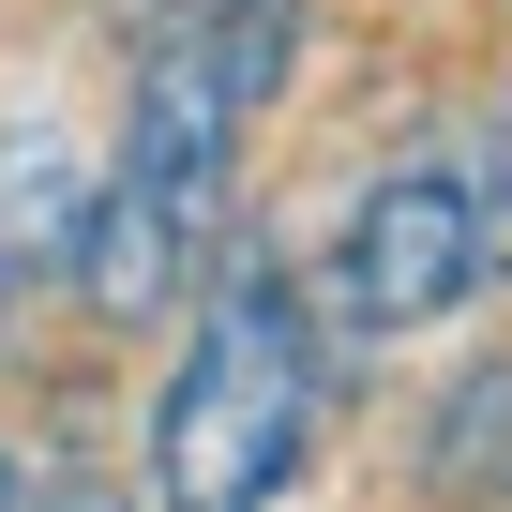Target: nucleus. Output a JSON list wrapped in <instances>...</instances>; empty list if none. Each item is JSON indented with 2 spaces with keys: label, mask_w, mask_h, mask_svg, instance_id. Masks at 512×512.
<instances>
[{
  "label": "nucleus",
  "mask_w": 512,
  "mask_h": 512,
  "mask_svg": "<svg viewBox=\"0 0 512 512\" xmlns=\"http://www.w3.org/2000/svg\"><path fill=\"white\" fill-rule=\"evenodd\" d=\"M76 211H91L76 136H61V121H16V136H0V287L61 272V256H76Z\"/></svg>",
  "instance_id": "5"
},
{
  "label": "nucleus",
  "mask_w": 512,
  "mask_h": 512,
  "mask_svg": "<svg viewBox=\"0 0 512 512\" xmlns=\"http://www.w3.org/2000/svg\"><path fill=\"white\" fill-rule=\"evenodd\" d=\"M0 317H16V287H0Z\"/></svg>",
  "instance_id": "11"
},
{
  "label": "nucleus",
  "mask_w": 512,
  "mask_h": 512,
  "mask_svg": "<svg viewBox=\"0 0 512 512\" xmlns=\"http://www.w3.org/2000/svg\"><path fill=\"white\" fill-rule=\"evenodd\" d=\"M256 0H151V46H211V31H241Z\"/></svg>",
  "instance_id": "8"
},
{
  "label": "nucleus",
  "mask_w": 512,
  "mask_h": 512,
  "mask_svg": "<svg viewBox=\"0 0 512 512\" xmlns=\"http://www.w3.org/2000/svg\"><path fill=\"white\" fill-rule=\"evenodd\" d=\"M302 437H317V332H302L287 256L272 241L211 256L196 332L151 407V512H272L302 482Z\"/></svg>",
  "instance_id": "1"
},
{
  "label": "nucleus",
  "mask_w": 512,
  "mask_h": 512,
  "mask_svg": "<svg viewBox=\"0 0 512 512\" xmlns=\"http://www.w3.org/2000/svg\"><path fill=\"white\" fill-rule=\"evenodd\" d=\"M16 497H31V482H16V437H0V512H16Z\"/></svg>",
  "instance_id": "10"
},
{
  "label": "nucleus",
  "mask_w": 512,
  "mask_h": 512,
  "mask_svg": "<svg viewBox=\"0 0 512 512\" xmlns=\"http://www.w3.org/2000/svg\"><path fill=\"white\" fill-rule=\"evenodd\" d=\"M46 512H136V482H121V467H76V482H61Z\"/></svg>",
  "instance_id": "9"
},
{
  "label": "nucleus",
  "mask_w": 512,
  "mask_h": 512,
  "mask_svg": "<svg viewBox=\"0 0 512 512\" xmlns=\"http://www.w3.org/2000/svg\"><path fill=\"white\" fill-rule=\"evenodd\" d=\"M452 181H467V226H482V272L512 287V91L482 106V151H467Z\"/></svg>",
  "instance_id": "7"
},
{
  "label": "nucleus",
  "mask_w": 512,
  "mask_h": 512,
  "mask_svg": "<svg viewBox=\"0 0 512 512\" xmlns=\"http://www.w3.org/2000/svg\"><path fill=\"white\" fill-rule=\"evenodd\" d=\"M497 512H512V482H497Z\"/></svg>",
  "instance_id": "12"
},
{
  "label": "nucleus",
  "mask_w": 512,
  "mask_h": 512,
  "mask_svg": "<svg viewBox=\"0 0 512 512\" xmlns=\"http://www.w3.org/2000/svg\"><path fill=\"white\" fill-rule=\"evenodd\" d=\"M241 76H226V31L211 46H151L136 76V121H121V181L166 196L181 226H226V166H241Z\"/></svg>",
  "instance_id": "3"
},
{
  "label": "nucleus",
  "mask_w": 512,
  "mask_h": 512,
  "mask_svg": "<svg viewBox=\"0 0 512 512\" xmlns=\"http://www.w3.org/2000/svg\"><path fill=\"white\" fill-rule=\"evenodd\" d=\"M467 287H482V226H467V181H452L437 151L377 166V181L347 196V332H362V347H407V332L467 317Z\"/></svg>",
  "instance_id": "2"
},
{
  "label": "nucleus",
  "mask_w": 512,
  "mask_h": 512,
  "mask_svg": "<svg viewBox=\"0 0 512 512\" xmlns=\"http://www.w3.org/2000/svg\"><path fill=\"white\" fill-rule=\"evenodd\" d=\"M196 256H211V226H181V211H166V196H136L121 166L91 181V211H76V287H91V317H106V332L166 317Z\"/></svg>",
  "instance_id": "4"
},
{
  "label": "nucleus",
  "mask_w": 512,
  "mask_h": 512,
  "mask_svg": "<svg viewBox=\"0 0 512 512\" xmlns=\"http://www.w3.org/2000/svg\"><path fill=\"white\" fill-rule=\"evenodd\" d=\"M422 467H437V497H482V482H512V362H467V377L437 392V437H422Z\"/></svg>",
  "instance_id": "6"
}]
</instances>
